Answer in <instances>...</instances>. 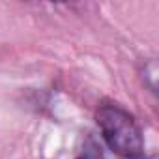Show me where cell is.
Masks as SVG:
<instances>
[{"mask_svg": "<svg viewBox=\"0 0 159 159\" xmlns=\"http://www.w3.org/2000/svg\"><path fill=\"white\" fill-rule=\"evenodd\" d=\"M98 124L109 148L125 157H137L142 152V133L133 116L118 105H105L98 111Z\"/></svg>", "mask_w": 159, "mask_h": 159, "instance_id": "1", "label": "cell"}]
</instances>
